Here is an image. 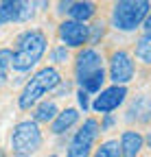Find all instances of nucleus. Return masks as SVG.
<instances>
[{"label":"nucleus","instance_id":"1a4fd4ad","mask_svg":"<svg viewBox=\"0 0 151 157\" xmlns=\"http://www.w3.org/2000/svg\"><path fill=\"white\" fill-rule=\"evenodd\" d=\"M57 33L66 48H83V44H88V26L83 22L64 20L57 29Z\"/></svg>","mask_w":151,"mask_h":157},{"label":"nucleus","instance_id":"f257e3e1","mask_svg":"<svg viewBox=\"0 0 151 157\" xmlns=\"http://www.w3.org/2000/svg\"><path fill=\"white\" fill-rule=\"evenodd\" d=\"M46 35L40 29H29L18 35L15 48L11 52V68L15 72H29L31 68L37 66V61L46 52Z\"/></svg>","mask_w":151,"mask_h":157},{"label":"nucleus","instance_id":"c756f323","mask_svg":"<svg viewBox=\"0 0 151 157\" xmlns=\"http://www.w3.org/2000/svg\"><path fill=\"white\" fill-rule=\"evenodd\" d=\"M50 157H57V155H50Z\"/></svg>","mask_w":151,"mask_h":157},{"label":"nucleus","instance_id":"a878e982","mask_svg":"<svg viewBox=\"0 0 151 157\" xmlns=\"http://www.w3.org/2000/svg\"><path fill=\"white\" fill-rule=\"evenodd\" d=\"M142 29H145V33L147 35H151V11H149V15H147V20L142 22Z\"/></svg>","mask_w":151,"mask_h":157},{"label":"nucleus","instance_id":"6ab92c4d","mask_svg":"<svg viewBox=\"0 0 151 157\" xmlns=\"http://www.w3.org/2000/svg\"><path fill=\"white\" fill-rule=\"evenodd\" d=\"M105 35V24H103V20H94V22L88 26V44H99L101 39Z\"/></svg>","mask_w":151,"mask_h":157},{"label":"nucleus","instance_id":"dca6fc26","mask_svg":"<svg viewBox=\"0 0 151 157\" xmlns=\"http://www.w3.org/2000/svg\"><path fill=\"white\" fill-rule=\"evenodd\" d=\"M103 83H105V70H99V72H94L92 76H88L85 81L79 85V90H83L88 94H99L103 90Z\"/></svg>","mask_w":151,"mask_h":157},{"label":"nucleus","instance_id":"423d86ee","mask_svg":"<svg viewBox=\"0 0 151 157\" xmlns=\"http://www.w3.org/2000/svg\"><path fill=\"white\" fill-rule=\"evenodd\" d=\"M136 74V66L129 52L114 50L109 57V81L114 85H127Z\"/></svg>","mask_w":151,"mask_h":157},{"label":"nucleus","instance_id":"cd10ccee","mask_svg":"<svg viewBox=\"0 0 151 157\" xmlns=\"http://www.w3.org/2000/svg\"><path fill=\"white\" fill-rule=\"evenodd\" d=\"M145 142H147V146H149V148H151V131H149V133H147V137H145Z\"/></svg>","mask_w":151,"mask_h":157},{"label":"nucleus","instance_id":"4468645a","mask_svg":"<svg viewBox=\"0 0 151 157\" xmlns=\"http://www.w3.org/2000/svg\"><path fill=\"white\" fill-rule=\"evenodd\" d=\"M59 113L57 105H55V101H42L35 105V111H33V122H53L55 116Z\"/></svg>","mask_w":151,"mask_h":157},{"label":"nucleus","instance_id":"7ed1b4c3","mask_svg":"<svg viewBox=\"0 0 151 157\" xmlns=\"http://www.w3.org/2000/svg\"><path fill=\"white\" fill-rule=\"evenodd\" d=\"M151 11V2L147 0H121L112 9V26L123 33L136 31Z\"/></svg>","mask_w":151,"mask_h":157},{"label":"nucleus","instance_id":"393cba45","mask_svg":"<svg viewBox=\"0 0 151 157\" xmlns=\"http://www.w3.org/2000/svg\"><path fill=\"white\" fill-rule=\"evenodd\" d=\"M99 127H101V131H107V129H112V127H114V116H112V113H105L103 122H101Z\"/></svg>","mask_w":151,"mask_h":157},{"label":"nucleus","instance_id":"412c9836","mask_svg":"<svg viewBox=\"0 0 151 157\" xmlns=\"http://www.w3.org/2000/svg\"><path fill=\"white\" fill-rule=\"evenodd\" d=\"M68 48L66 46H55L53 50H50V61L53 63H66L68 61Z\"/></svg>","mask_w":151,"mask_h":157},{"label":"nucleus","instance_id":"2eb2a0df","mask_svg":"<svg viewBox=\"0 0 151 157\" xmlns=\"http://www.w3.org/2000/svg\"><path fill=\"white\" fill-rule=\"evenodd\" d=\"M20 20V0H5L0 2V26Z\"/></svg>","mask_w":151,"mask_h":157},{"label":"nucleus","instance_id":"aec40b11","mask_svg":"<svg viewBox=\"0 0 151 157\" xmlns=\"http://www.w3.org/2000/svg\"><path fill=\"white\" fill-rule=\"evenodd\" d=\"M9 70H11V50L2 48V50H0V87L7 83Z\"/></svg>","mask_w":151,"mask_h":157},{"label":"nucleus","instance_id":"20e7f679","mask_svg":"<svg viewBox=\"0 0 151 157\" xmlns=\"http://www.w3.org/2000/svg\"><path fill=\"white\" fill-rule=\"evenodd\" d=\"M42 146V131L40 124L33 120H22L13 127L11 133V151L15 157H31Z\"/></svg>","mask_w":151,"mask_h":157},{"label":"nucleus","instance_id":"b1692460","mask_svg":"<svg viewBox=\"0 0 151 157\" xmlns=\"http://www.w3.org/2000/svg\"><path fill=\"white\" fill-rule=\"evenodd\" d=\"M70 92V83L68 81H64V78H62V83L57 85V87H55L53 90V94H55V98H62V96H66Z\"/></svg>","mask_w":151,"mask_h":157},{"label":"nucleus","instance_id":"9b49d317","mask_svg":"<svg viewBox=\"0 0 151 157\" xmlns=\"http://www.w3.org/2000/svg\"><path fill=\"white\" fill-rule=\"evenodd\" d=\"M79 109L77 107H66V109H62L57 116H55V120L50 122V131L55 133V135H62V133H66V131H70L74 124L79 122Z\"/></svg>","mask_w":151,"mask_h":157},{"label":"nucleus","instance_id":"9d476101","mask_svg":"<svg viewBox=\"0 0 151 157\" xmlns=\"http://www.w3.org/2000/svg\"><path fill=\"white\" fill-rule=\"evenodd\" d=\"M127 120L138 122V124H151V98L149 96H138L131 101L127 109Z\"/></svg>","mask_w":151,"mask_h":157},{"label":"nucleus","instance_id":"39448f33","mask_svg":"<svg viewBox=\"0 0 151 157\" xmlns=\"http://www.w3.org/2000/svg\"><path fill=\"white\" fill-rule=\"evenodd\" d=\"M101 133V127L94 118H88L83 120V124L79 127V131L72 135V140L68 144V151H66V157H88L97 137Z\"/></svg>","mask_w":151,"mask_h":157},{"label":"nucleus","instance_id":"f3484780","mask_svg":"<svg viewBox=\"0 0 151 157\" xmlns=\"http://www.w3.org/2000/svg\"><path fill=\"white\" fill-rule=\"evenodd\" d=\"M136 57L142 63H151V35H140L136 42Z\"/></svg>","mask_w":151,"mask_h":157},{"label":"nucleus","instance_id":"f8f14e48","mask_svg":"<svg viewBox=\"0 0 151 157\" xmlns=\"http://www.w3.org/2000/svg\"><path fill=\"white\" fill-rule=\"evenodd\" d=\"M142 144H145V137L138 131H123L121 142H118L121 157H138L142 151Z\"/></svg>","mask_w":151,"mask_h":157},{"label":"nucleus","instance_id":"f03ea898","mask_svg":"<svg viewBox=\"0 0 151 157\" xmlns=\"http://www.w3.org/2000/svg\"><path fill=\"white\" fill-rule=\"evenodd\" d=\"M59 83H62V74L57 72V68L46 66L42 70H37L29 81L24 83L20 96H18V105H20V109H31L37 103H42L44 94L46 92H53Z\"/></svg>","mask_w":151,"mask_h":157},{"label":"nucleus","instance_id":"a211bd4d","mask_svg":"<svg viewBox=\"0 0 151 157\" xmlns=\"http://www.w3.org/2000/svg\"><path fill=\"white\" fill-rule=\"evenodd\" d=\"M92 157H121V146H118V140H107L103 142L97 151H94Z\"/></svg>","mask_w":151,"mask_h":157},{"label":"nucleus","instance_id":"5701e85b","mask_svg":"<svg viewBox=\"0 0 151 157\" xmlns=\"http://www.w3.org/2000/svg\"><path fill=\"white\" fill-rule=\"evenodd\" d=\"M77 103H79V109L85 113V111L90 109V94L83 92V90H79V92H77Z\"/></svg>","mask_w":151,"mask_h":157},{"label":"nucleus","instance_id":"6e6552de","mask_svg":"<svg viewBox=\"0 0 151 157\" xmlns=\"http://www.w3.org/2000/svg\"><path fill=\"white\" fill-rule=\"evenodd\" d=\"M103 70V57L94 50V48H81L77 55V63H74V76L77 83L81 85L88 76H92L94 72Z\"/></svg>","mask_w":151,"mask_h":157},{"label":"nucleus","instance_id":"c85d7f7f","mask_svg":"<svg viewBox=\"0 0 151 157\" xmlns=\"http://www.w3.org/2000/svg\"><path fill=\"white\" fill-rule=\"evenodd\" d=\"M0 157H5V153H2V148H0Z\"/></svg>","mask_w":151,"mask_h":157},{"label":"nucleus","instance_id":"ddd939ff","mask_svg":"<svg viewBox=\"0 0 151 157\" xmlns=\"http://www.w3.org/2000/svg\"><path fill=\"white\" fill-rule=\"evenodd\" d=\"M94 13H97V5L94 2H88V0H83V2H72L70 5V20H74V22H88L90 17H94Z\"/></svg>","mask_w":151,"mask_h":157},{"label":"nucleus","instance_id":"bb28decb","mask_svg":"<svg viewBox=\"0 0 151 157\" xmlns=\"http://www.w3.org/2000/svg\"><path fill=\"white\" fill-rule=\"evenodd\" d=\"M70 5H72V2H59V5H57V11L64 15V13H68V11H70Z\"/></svg>","mask_w":151,"mask_h":157},{"label":"nucleus","instance_id":"0eeeda50","mask_svg":"<svg viewBox=\"0 0 151 157\" xmlns=\"http://www.w3.org/2000/svg\"><path fill=\"white\" fill-rule=\"evenodd\" d=\"M125 98H127V87L125 85H112V87H105L99 92V96L94 98V103L90 105L97 113H109V111H114L118 109L123 103H125Z\"/></svg>","mask_w":151,"mask_h":157},{"label":"nucleus","instance_id":"4be33fe9","mask_svg":"<svg viewBox=\"0 0 151 157\" xmlns=\"http://www.w3.org/2000/svg\"><path fill=\"white\" fill-rule=\"evenodd\" d=\"M35 15V2H20V20L18 22H26Z\"/></svg>","mask_w":151,"mask_h":157}]
</instances>
